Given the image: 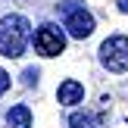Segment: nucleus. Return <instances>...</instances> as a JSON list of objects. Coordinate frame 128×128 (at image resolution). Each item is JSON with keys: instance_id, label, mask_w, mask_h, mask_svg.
<instances>
[{"instance_id": "6e6552de", "label": "nucleus", "mask_w": 128, "mask_h": 128, "mask_svg": "<svg viewBox=\"0 0 128 128\" xmlns=\"http://www.w3.org/2000/svg\"><path fill=\"white\" fill-rule=\"evenodd\" d=\"M22 81H25V84H38V69H25V72H22Z\"/></svg>"}, {"instance_id": "20e7f679", "label": "nucleus", "mask_w": 128, "mask_h": 128, "mask_svg": "<svg viewBox=\"0 0 128 128\" xmlns=\"http://www.w3.org/2000/svg\"><path fill=\"white\" fill-rule=\"evenodd\" d=\"M34 50L41 56H60L62 50H66V34H62V28H56V25H41V28L34 31Z\"/></svg>"}, {"instance_id": "f257e3e1", "label": "nucleus", "mask_w": 128, "mask_h": 128, "mask_svg": "<svg viewBox=\"0 0 128 128\" xmlns=\"http://www.w3.org/2000/svg\"><path fill=\"white\" fill-rule=\"evenodd\" d=\"M28 38H31V25L25 16L12 12V16L0 19V53L3 56H10V60L22 56L28 47Z\"/></svg>"}, {"instance_id": "1a4fd4ad", "label": "nucleus", "mask_w": 128, "mask_h": 128, "mask_svg": "<svg viewBox=\"0 0 128 128\" xmlns=\"http://www.w3.org/2000/svg\"><path fill=\"white\" fill-rule=\"evenodd\" d=\"M6 88H10V75H6V72H3V69H0V94H3V91H6Z\"/></svg>"}, {"instance_id": "423d86ee", "label": "nucleus", "mask_w": 128, "mask_h": 128, "mask_svg": "<svg viewBox=\"0 0 128 128\" xmlns=\"http://www.w3.org/2000/svg\"><path fill=\"white\" fill-rule=\"evenodd\" d=\"M6 125L10 128H31V110L25 103H16L10 112H6Z\"/></svg>"}, {"instance_id": "9d476101", "label": "nucleus", "mask_w": 128, "mask_h": 128, "mask_svg": "<svg viewBox=\"0 0 128 128\" xmlns=\"http://www.w3.org/2000/svg\"><path fill=\"white\" fill-rule=\"evenodd\" d=\"M119 10H122V12H128V0H119Z\"/></svg>"}, {"instance_id": "f03ea898", "label": "nucleus", "mask_w": 128, "mask_h": 128, "mask_svg": "<svg viewBox=\"0 0 128 128\" xmlns=\"http://www.w3.org/2000/svg\"><path fill=\"white\" fill-rule=\"evenodd\" d=\"M56 12H60L62 25L69 28V34H72V38L84 41V38L94 34V16L84 10V3H78V0H66V3L56 6Z\"/></svg>"}, {"instance_id": "7ed1b4c3", "label": "nucleus", "mask_w": 128, "mask_h": 128, "mask_svg": "<svg viewBox=\"0 0 128 128\" xmlns=\"http://www.w3.org/2000/svg\"><path fill=\"white\" fill-rule=\"evenodd\" d=\"M100 62L110 72H128V38L112 34L100 44Z\"/></svg>"}, {"instance_id": "0eeeda50", "label": "nucleus", "mask_w": 128, "mask_h": 128, "mask_svg": "<svg viewBox=\"0 0 128 128\" xmlns=\"http://www.w3.org/2000/svg\"><path fill=\"white\" fill-rule=\"evenodd\" d=\"M69 128H103V125H100V119L94 116V112H88V110H75L72 116H69Z\"/></svg>"}, {"instance_id": "39448f33", "label": "nucleus", "mask_w": 128, "mask_h": 128, "mask_svg": "<svg viewBox=\"0 0 128 128\" xmlns=\"http://www.w3.org/2000/svg\"><path fill=\"white\" fill-rule=\"evenodd\" d=\"M56 100H60L62 106L81 103V100H84V84H81V81H75V78H66V81L60 84V91H56Z\"/></svg>"}]
</instances>
